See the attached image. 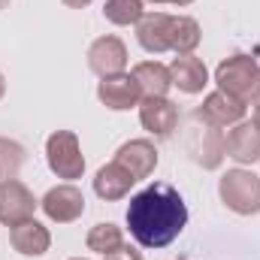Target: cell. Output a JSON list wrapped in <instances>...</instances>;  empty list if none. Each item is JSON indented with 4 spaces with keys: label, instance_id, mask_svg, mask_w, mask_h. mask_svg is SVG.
<instances>
[{
    "label": "cell",
    "instance_id": "cell-26",
    "mask_svg": "<svg viewBox=\"0 0 260 260\" xmlns=\"http://www.w3.org/2000/svg\"><path fill=\"white\" fill-rule=\"evenodd\" d=\"M170 3H176V6H188V3H194V0H170Z\"/></svg>",
    "mask_w": 260,
    "mask_h": 260
},
{
    "label": "cell",
    "instance_id": "cell-11",
    "mask_svg": "<svg viewBox=\"0 0 260 260\" xmlns=\"http://www.w3.org/2000/svg\"><path fill=\"white\" fill-rule=\"evenodd\" d=\"M115 164H121L136 182L148 179L154 173V167H157V148L148 139H130L115 151Z\"/></svg>",
    "mask_w": 260,
    "mask_h": 260
},
{
    "label": "cell",
    "instance_id": "cell-24",
    "mask_svg": "<svg viewBox=\"0 0 260 260\" xmlns=\"http://www.w3.org/2000/svg\"><path fill=\"white\" fill-rule=\"evenodd\" d=\"M251 124L260 130V100H257V106H254V118H251Z\"/></svg>",
    "mask_w": 260,
    "mask_h": 260
},
{
    "label": "cell",
    "instance_id": "cell-2",
    "mask_svg": "<svg viewBox=\"0 0 260 260\" xmlns=\"http://www.w3.org/2000/svg\"><path fill=\"white\" fill-rule=\"evenodd\" d=\"M218 91L236 97L239 103H257L260 100V64L248 55H230L215 70Z\"/></svg>",
    "mask_w": 260,
    "mask_h": 260
},
{
    "label": "cell",
    "instance_id": "cell-9",
    "mask_svg": "<svg viewBox=\"0 0 260 260\" xmlns=\"http://www.w3.org/2000/svg\"><path fill=\"white\" fill-rule=\"evenodd\" d=\"M88 67L100 79L124 73V67H127V46L118 37H100V40H94L91 49H88Z\"/></svg>",
    "mask_w": 260,
    "mask_h": 260
},
{
    "label": "cell",
    "instance_id": "cell-5",
    "mask_svg": "<svg viewBox=\"0 0 260 260\" xmlns=\"http://www.w3.org/2000/svg\"><path fill=\"white\" fill-rule=\"evenodd\" d=\"M37 197L30 194L18 179H9V182H0V224L6 227H15L27 218H34L37 212Z\"/></svg>",
    "mask_w": 260,
    "mask_h": 260
},
{
    "label": "cell",
    "instance_id": "cell-13",
    "mask_svg": "<svg viewBox=\"0 0 260 260\" xmlns=\"http://www.w3.org/2000/svg\"><path fill=\"white\" fill-rule=\"evenodd\" d=\"M224 154L236 164H254L260 160V130L251 121H239L224 139Z\"/></svg>",
    "mask_w": 260,
    "mask_h": 260
},
{
    "label": "cell",
    "instance_id": "cell-19",
    "mask_svg": "<svg viewBox=\"0 0 260 260\" xmlns=\"http://www.w3.org/2000/svg\"><path fill=\"white\" fill-rule=\"evenodd\" d=\"M85 245H88V251H97V254H112V251H118L121 245H124V233H121V227H115L112 221H103V224H94L91 230H88V239H85Z\"/></svg>",
    "mask_w": 260,
    "mask_h": 260
},
{
    "label": "cell",
    "instance_id": "cell-23",
    "mask_svg": "<svg viewBox=\"0 0 260 260\" xmlns=\"http://www.w3.org/2000/svg\"><path fill=\"white\" fill-rule=\"evenodd\" d=\"M64 6H70V9H85L88 3H94V0H61Z\"/></svg>",
    "mask_w": 260,
    "mask_h": 260
},
{
    "label": "cell",
    "instance_id": "cell-29",
    "mask_svg": "<svg viewBox=\"0 0 260 260\" xmlns=\"http://www.w3.org/2000/svg\"><path fill=\"white\" fill-rule=\"evenodd\" d=\"M73 260H82V257H73Z\"/></svg>",
    "mask_w": 260,
    "mask_h": 260
},
{
    "label": "cell",
    "instance_id": "cell-7",
    "mask_svg": "<svg viewBox=\"0 0 260 260\" xmlns=\"http://www.w3.org/2000/svg\"><path fill=\"white\" fill-rule=\"evenodd\" d=\"M245 118V103H239L236 97L224 94V91H212L203 106L197 109V121L209 124V127H233Z\"/></svg>",
    "mask_w": 260,
    "mask_h": 260
},
{
    "label": "cell",
    "instance_id": "cell-28",
    "mask_svg": "<svg viewBox=\"0 0 260 260\" xmlns=\"http://www.w3.org/2000/svg\"><path fill=\"white\" fill-rule=\"evenodd\" d=\"M148 3H170V0H148Z\"/></svg>",
    "mask_w": 260,
    "mask_h": 260
},
{
    "label": "cell",
    "instance_id": "cell-14",
    "mask_svg": "<svg viewBox=\"0 0 260 260\" xmlns=\"http://www.w3.org/2000/svg\"><path fill=\"white\" fill-rule=\"evenodd\" d=\"M170 24H173V15L167 12H151V15H142L139 24H136V40L145 52L151 55H160V52H170Z\"/></svg>",
    "mask_w": 260,
    "mask_h": 260
},
{
    "label": "cell",
    "instance_id": "cell-20",
    "mask_svg": "<svg viewBox=\"0 0 260 260\" xmlns=\"http://www.w3.org/2000/svg\"><path fill=\"white\" fill-rule=\"evenodd\" d=\"M103 15H106V21L127 27V24H139V18L145 12H142V0H106Z\"/></svg>",
    "mask_w": 260,
    "mask_h": 260
},
{
    "label": "cell",
    "instance_id": "cell-8",
    "mask_svg": "<svg viewBox=\"0 0 260 260\" xmlns=\"http://www.w3.org/2000/svg\"><path fill=\"white\" fill-rule=\"evenodd\" d=\"M43 212L49 215V221H55V224H73V221H79L82 218V212H85V194L76 188V185H58V188H52L49 194L43 197Z\"/></svg>",
    "mask_w": 260,
    "mask_h": 260
},
{
    "label": "cell",
    "instance_id": "cell-10",
    "mask_svg": "<svg viewBox=\"0 0 260 260\" xmlns=\"http://www.w3.org/2000/svg\"><path fill=\"white\" fill-rule=\"evenodd\" d=\"M139 121L154 136H170L179 124V106L167 97H145L139 103Z\"/></svg>",
    "mask_w": 260,
    "mask_h": 260
},
{
    "label": "cell",
    "instance_id": "cell-6",
    "mask_svg": "<svg viewBox=\"0 0 260 260\" xmlns=\"http://www.w3.org/2000/svg\"><path fill=\"white\" fill-rule=\"evenodd\" d=\"M97 97H100V103H103L106 109H112V112H124V109L139 106L142 91H139V82H136L130 73H115V76L100 79V85H97Z\"/></svg>",
    "mask_w": 260,
    "mask_h": 260
},
{
    "label": "cell",
    "instance_id": "cell-17",
    "mask_svg": "<svg viewBox=\"0 0 260 260\" xmlns=\"http://www.w3.org/2000/svg\"><path fill=\"white\" fill-rule=\"evenodd\" d=\"M130 76L139 82V91H142L145 97H167V91L173 88L170 67L157 64V61H142V64H136Z\"/></svg>",
    "mask_w": 260,
    "mask_h": 260
},
{
    "label": "cell",
    "instance_id": "cell-4",
    "mask_svg": "<svg viewBox=\"0 0 260 260\" xmlns=\"http://www.w3.org/2000/svg\"><path fill=\"white\" fill-rule=\"evenodd\" d=\"M46 160H49V170L58 176V179H82L85 173V157H82V145H79V136L73 130H55L49 139H46Z\"/></svg>",
    "mask_w": 260,
    "mask_h": 260
},
{
    "label": "cell",
    "instance_id": "cell-3",
    "mask_svg": "<svg viewBox=\"0 0 260 260\" xmlns=\"http://www.w3.org/2000/svg\"><path fill=\"white\" fill-rule=\"evenodd\" d=\"M221 203L236 215H257L260 212V179L251 170H227L218 182Z\"/></svg>",
    "mask_w": 260,
    "mask_h": 260
},
{
    "label": "cell",
    "instance_id": "cell-18",
    "mask_svg": "<svg viewBox=\"0 0 260 260\" xmlns=\"http://www.w3.org/2000/svg\"><path fill=\"white\" fill-rule=\"evenodd\" d=\"M200 40H203V30H200L197 18H191V15H173V24H170V52H176V55H194Z\"/></svg>",
    "mask_w": 260,
    "mask_h": 260
},
{
    "label": "cell",
    "instance_id": "cell-21",
    "mask_svg": "<svg viewBox=\"0 0 260 260\" xmlns=\"http://www.w3.org/2000/svg\"><path fill=\"white\" fill-rule=\"evenodd\" d=\"M21 164H24V148L15 139L0 136V182L15 179L18 170H21Z\"/></svg>",
    "mask_w": 260,
    "mask_h": 260
},
{
    "label": "cell",
    "instance_id": "cell-27",
    "mask_svg": "<svg viewBox=\"0 0 260 260\" xmlns=\"http://www.w3.org/2000/svg\"><path fill=\"white\" fill-rule=\"evenodd\" d=\"M9 6V0H0V9H6Z\"/></svg>",
    "mask_w": 260,
    "mask_h": 260
},
{
    "label": "cell",
    "instance_id": "cell-25",
    "mask_svg": "<svg viewBox=\"0 0 260 260\" xmlns=\"http://www.w3.org/2000/svg\"><path fill=\"white\" fill-rule=\"evenodd\" d=\"M3 94H6V79H3V73H0V100H3Z\"/></svg>",
    "mask_w": 260,
    "mask_h": 260
},
{
    "label": "cell",
    "instance_id": "cell-22",
    "mask_svg": "<svg viewBox=\"0 0 260 260\" xmlns=\"http://www.w3.org/2000/svg\"><path fill=\"white\" fill-rule=\"evenodd\" d=\"M106 260H142L139 251H133L130 245H121L118 251H112V254H106Z\"/></svg>",
    "mask_w": 260,
    "mask_h": 260
},
{
    "label": "cell",
    "instance_id": "cell-15",
    "mask_svg": "<svg viewBox=\"0 0 260 260\" xmlns=\"http://www.w3.org/2000/svg\"><path fill=\"white\" fill-rule=\"evenodd\" d=\"M133 176H130L127 170L121 167V164H106V167H100L97 170V176H94V194L100 197V200H106V203H112V200H124L130 194V188H133Z\"/></svg>",
    "mask_w": 260,
    "mask_h": 260
},
{
    "label": "cell",
    "instance_id": "cell-1",
    "mask_svg": "<svg viewBox=\"0 0 260 260\" xmlns=\"http://www.w3.org/2000/svg\"><path fill=\"white\" fill-rule=\"evenodd\" d=\"M188 224V206L173 185L154 182L130 197L127 227L142 248H167Z\"/></svg>",
    "mask_w": 260,
    "mask_h": 260
},
{
    "label": "cell",
    "instance_id": "cell-16",
    "mask_svg": "<svg viewBox=\"0 0 260 260\" xmlns=\"http://www.w3.org/2000/svg\"><path fill=\"white\" fill-rule=\"evenodd\" d=\"M170 76H173V85L185 94H200L209 85V70L194 55H179L170 64Z\"/></svg>",
    "mask_w": 260,
    "mask_h": 260
},
{
    "label": "cell",
    "instance_id": "cell-12",
    "mask_svg": "<svg viewBox=\"0 0 260 260\" xmlns=\"http://www.w3.org/2000/svg\"><path fill=\"white\" fill-rule=\"evenodd\" d=\"M9 242H12V248H15L18 254H24V257H40V254L49 251L52 233H49V227H43L40 221L27 218V221L9 227Z\"/></svg>",
    "mask_w": 260,
    "mask_h": 260
}]
</instances>
